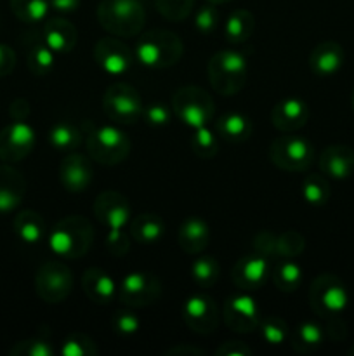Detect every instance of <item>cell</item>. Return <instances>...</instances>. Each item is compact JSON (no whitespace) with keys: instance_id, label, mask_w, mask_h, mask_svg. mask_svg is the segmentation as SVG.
Masks as SVG:
<instances>
[{"instance_id":"obj_1","label":"cell","mask_w":354,"mask_h":356,"mask_svg":"<svg viewBox=\"0 0 354 356\" xmlns=\"http://www.w3.org/2000/svg\"><path fill=\"white\" fill-rule=\"evenodd\" d=\"M94 216L108 229L106 247L111 256H125L130 247L127 233L124 232L130 221V204L127 197L115 190L103 191L94 202Z\"/></svg>"},{"instance_id":"obj_2","label":"cell","mask_w":354,"mask_h":356,"mask_svg":"<svg viewBox=\"0 0 354 356\" xmlns=\"http://www.w3.org/2000/svg\"><path fill=\"white\" fill-rule=\"evenodd\" d=\"M184 45L179 35L169 30H149L135 42V61L144 68L162 70L177 65Z\"/></svg>"},{"instance_id":"obj_3","label":"cell","mask_w":354,"mask_h":356,"mask_svg":"<svg viewBox=\"0 0 354 356\" xmlns=\"http://www.w3.org/2000/svg\"><path fill=\"white\" fill-rule=\"evenodd\" d=\"M92 242V225L83 216L59 219L49 235V247L61 259H80L89 252Z\"/></svg>"},{"instance_id":"obj_4","label":"cell","mask_w":354,"mask_h":356,"mask_svg":"<svg viewBox=\"0 0 354 356\" xmlns=\"http://www.w3.org/2000/svg\"><path fill=\"white\" fill-rule=\"evenodd\" d=\"M207 72L215 92L221 96H235L245 87L248 79V59L239 51L222 49L212 56Z\"/></svg>"},{"instance_id":"obj_5","label":"cell","mask_w":354,"mask_h":356,"mask_svg":"<svg viewBox=\"0 0 354 356\" xmlns=\"http://www.w3.org/2000/svg\"><path fill=\"white\" fill-rule=\"evenodd\" d=\"M97 21L113 37H137L146 23V10L139 0H103Z\"/></svg>"},{"instance_id":"obj_6","label":"cell","mask_w":354,"mask_h":356,"mask_svg":"<svg viewBox=\"0 0 354 356\" xmlns=\"http://www.w3.org/2000/svg\"><path fill=\"white\" fill-rule=\"evenodd\" d=\"M87 153L101 165H118L130 153V139L118 125L106 124L90 127L85 132Z\"/></svg>"},{"instance_id":"obj_7","label":"cell","mask_w":354,"mask_h":356,"mask_svg":"<svg viewBox=\"0 0 354 356\" xmlns=\"http://www.w3.org/2000/svg\"><path fill=\"white\" fill-rule=\"evenodd\" d=\"M269 160L274 167L287 172L307 170L314 162V146L309 139L294 132H283L269 145Z\"/></svg>"},{"instance_id":"obj_8","label":"cell","mask_w":354,"mask_h":356,"mask_svg":"<svg viewBox=\"0 0 354 356\" xmlns=\"http://www.w3.org/2000/svg\"><path fill=\"white\" fill-rule=\"evenodd\" d=\"M309 306L321 318L340 316L349 306L346 284L332 273H321L309 287Z\"/></svg>"},{"instance_id":"obj_9","label":"cell","mask_w":354,"mask_h":356,"mask_svg":"<svg viewBox=\"0 0 354 356\" xmlns=\"http://www.w3.org/2000/svg\"><path fill=\"white\" fill-rule=\"evenodd\" d=\"M172 111L184 125L198 129L214 120L215 104L205 89L198 86H184L174 92Z\"/></svg>"},{"instance_id":"obj_10","label":"cell","mask_w":354,"mask_h":356,"mask_svg":"<svg viewBox=\"0 0 354 356\" xmlns=\"http://www.w3.org/2000/svg\"><path fill=\"white\" fill-rule=\"evenodd\" d=\"M103 108L115 124L130 125L142 117L144 104L135 87L125 82H115L104 92Z\"/></svg>"},{"instance_id":"obj_11","label":"cell","mask_w":354,"mask_h":356,"mask_svg":"<svg viewBox=\"0 0 354 356\" xmlns=\"http://www.w3.org/2000/svg\"><path fill=\"white\" fill-rule=\"evenodd\" d=\"M35 291L49 305L62 302L73 291V273L66 263L58 259L42 264L35 275Z\"/></svg>"},{"instance_id":"obj_12","label":"cell","mask_w":354,"mask_h":356,"mask_svg":"<svg viewBox=\"0 0 354 356\" xmlns=\"http://www.w3.org/2000/svg\"><path fill=\"white\" fill-rule=\"evenodd\" d=\"M162 296V284L148 271H130L118 285V298L128 308H148Z\"/></svg>"},{"instance_id":"obj_13","label":"cell","mask_w":354,"mask_h":356,"mask_svg":"<svg viewBox=\"0 0 354 356\" xmlns=\"http://www.w3.org/2000/svg\"><path fill=\"white\" fill-rule=\"evenodd\" d=\"M222 320L226 327L236 334H250L259 327L262 315L260 306L248 294H236L226 299L222 306Z\"/></svg>"},{"instance_id":"obj_14","label":"cell","mask_w":354,"mask_h":356,"mask_svg":"<svg viewBox=\"0 0 354 356\" xmlns=\"http://www.w3.org/2000/svg\"><path fill=\"white\" fill-rule=\"evenodd\" d=\"M33 127L26 120H14L0 131V160L6 163H16L26 159L35 148Z\"/></svg>"},{"instance_id":"obj_15","label":"cell","mask_w":354,"mask_h":356,"mask_svg":"<svg viewBox=\"0 0 354 356\" xmlns=\"http://www.w3.org/2000/svg\"><path fill=\"white\" fill-rule=\"evenodd\" d=\"M183 320L198 336H210L219 323V308L207 294H193L184 301Z\"/></svg>"},{"instance_id":"obj_16","label":"cell","mask_w":354,"mask_h":356,"mask_svg":"<svg viewBox=\"0 0 354 356\" xmlns=\"http://www.w3.org/2000/svg\"><path fill=\"white\" fill-rule=\"evenodd\" d=\"M94 59L108 75H124L134 65V51L117 37H103L96 42Z\"/></svg>"},{"instance_id":"obj_17","label":"cell","mask_w":354,"mask_h":356,"mask_svg":"<svg viewBox=\"0 0 354 356\" xmlns=\"http://www.w3.org/2000/svg\"><path fill=\"white\" fill-rule=\"evenodd\" d=\"M271 266L273 264L269 263V257L259 252L239 257L231 271L233 284L242 291H257L264 287L271 277Z\"/></svg>"},{"instance_id":"obj_18","label":"cell","mask_w":354,"mask_h":356,"mask_svg":"<svg viewBox=\"0 0 354 356\" xmlns=\"http://www.w3.org/2000/svg\"><path fill=\"white\" fill-rule=\"evenodd\" d=\"M59 179L69 193H82L94 179L92 159L82 153H68L59 165Z\"/></svg>"},{"instance_id":"obj_19","label":"cell","mask_w":354,"mask_h":356,"mask_svg":"<svg viewBox=\"0 0 354 356\" xmlns=\"http://www.w3.org/2000/svg\"><path fill=\"white\" fill-rule=\"evenodd\" d=\"M309 120V106L304 99L290 96L276 103L271 110V124L280 132H297Z\"/></svg>"},{"instance_id":"obj_20","label":"cell","mask_w":354,"mask_h":356,"mask_svg":"<svg viewBox=\"0 0 354 356\" xmlns=\"http://www.w3.org/2000/svg\"><path fill=\"white\" fill-rule=\"evenodd\" d=\"M346 61L344 47L335 40H325L316 45L309 54V68L319 79L335 75Z\"/></svg>"},{"instance_id":"obj_21","label":"cell","mask_w":354,"mask_h":356,"mask_svg":"<svg viewBox=\"0 0 354 356\" xmlns=\"http://www.w3.org/2000/svg\"><path fill=\"white\" fill-rule=\"evenodd\" d=\"M319 169L332 179H349L354 174V149L347 145L326 146L319 155Z\"/></svg>"},{"instance_id":"obj_22","label":"cell","mask_w":354,"mask_h":356,"mask_svg":"<svg viewBox=\"0 0 354 356\" xmlns=\"http://www.w3.org/2000/svg\"><path fill=\"white\" fill-rule=\"evenodd\" d=\"M26 195V181L10 163L0 165V212H10L17 209Z\"/></svg>"},{"instance_id":"obj_23","label":"cell","mask_w":354,"mask_h":356,"mask_svg":"<svg viewBox=\"0 0 354 356\" xmlns=\"http://www.w3.org/2000/svg\"><path fill=\"white\" fill-rule=\"evenodd\" d=\"M45 44L56 52V54H68L75 49L78 33L73 23H69L66 17H51L44 24V35H42Z\"/></svg>"},{"instance_id":"obj_24","label":"cell","mask_w":354,"mask_h":356,"mask_svg":"<svg viewBox=\"0 0 354 356\" xmlns=\"http://www.w3.org/2000/svg\"><path fill=\"white\" fill-rule=\"evenodd\" d=\"M210 242V228L205 219L198 216L184 219L177 232V243L186 254H200Z\"/></svg>"},{"instance_id":"obj_25","label":"cell","mask_w":354,"mask_h":356,"mask_svg":"<svg viewBox=\"0 0 354 356\" xmlns=\"http://www.w3.org/2000/svg\"><path fill=\"white\" fill-rule=\"evenodd\" d=\"M82 289L87 298L96 305H108L117 294V284L101 268H89L82 275Z\"/></svg>"},{"instance_id":"obj_26","label":"cell","mask_w":354,"mask_h":356,"mask_svg":"<svg viewBox=\"0 0 354 356\" xmlns=\"http://www.w3.org/2000/svg\"><path fill=\"white\" fill-rule=\"evenodd\" d=\"M219 138L228 143H243L252 136V120L242 111H228L215 120Z\"/></svg>"},{"instance_id":"obj_27","label":"cell","mask_w":354,"mask_h":356,"mask_svg":"<svg viewBox=\"0 0 354 356\" xmlns=\"http://www.w3.org/2000/svg\"><path fill=\"white\" fill-rule=\"evenodd\" d=\"M325 341V330L316 322H302L290 332L288 343L295 353L307 355L318 350Z\"/></svg>"},{"instance_id":"obj_28","label":"cell","mask_w":354,"mask_h":356,"mask_svg":"<svg viewBox=\"0 0 354 356\" xmlns=\"http://www.w3.org/2000/svg\"><path fill=\"white\" fill-rule=\"evenodd\" d=\"M130 235L141 245H153L165 233V222L156 214H139L128 221Z\"/></svg>"},{"instance_id":"obj_29","label":"cell","mask_w":354,"mask_h":356,"mask_svg":"<svg viewBox=\"0 0 354 356\" xmlns=\"http://www.w3.org/2000/svg\"><path fill=\"white\" fill-rule=\"evenodd\" d=\"M271 277H273L274 287L281 292H295L302 284L304 271L295 259L280 257L271 266Z\"/></svg>"},{"instance_id":"obj_30","label":"cell","mask_w":354,"mask_h":356,"mask_svg":"<svg viewBox=\"0 0 354 356\" xmlns=\"http://www.w3.org/2000/svg\"><path fill=\"white\" fill-rule=\"evenodd\" d=\"M82 127L69 120H61L56 122L54 125L49 131V143H51L52 148H56L58 152H75L76 148H80L83 141Z\"/></svg>"},{"instance_id":"obj_31","label":"cell","mask_w":354,"mask_h":356,"mask_svg":"<svg viewBox=\"0 0 354 356\" xmlns=\"http://www.w3.org/2000/svg\"><path fill=\"white\" fill-rule=\"evenodd\" d=\"M14 232L17 238L26 245H37L45 235V222L35 211H23L14 218Z\"/></svg>"},{"instance_id":"obj_32","label":"cell","mask_w":354,"mask_h":356,"mask_svg":"<svg viewBox=\"0 0 354 356\" xmlns=\"http://www.w3.org/2000/svg\"><path fill=\"white\" fill-rule=\"evenodd\" d=\"M255 30V17L250 10L236 9L229 14L224 24V37L229 44L238 45L248 40Z\"/></svg>"},{"instance_id":"obj_33","label":"cell","mask_w":354,"mask_h":356,"mask_svg":"<svg viewBox=\"0 0 354 356\" xmlns=\"http://www.w3.org/2000/svg\"><path fill=\"white\" fill-rule=\"evenodd\" d=\"M56 61V52L44 42V38H38L26 49V65L28 70L35 76H44L52 72Z\"/></svg>"},{"instance_id":"obj_34","label":"cell","mask_w":354,"mask_h":356,"mask_svg":"<svg viewBox=\"0 0 354 356\" xmlns=\"http://www.w3.org/2000/svg\"><path fill=\"white\" fill-rule=\"evenodd\" d=\"M330 197H332V191H330V184L325 174L323 176L321 174L305 176L304 183H302V198L305 200V204L312 205V207H323L328 204Z\"/></svg>"},{"instance_id":"obj_35","label":"cell","mask_w":354,"mask_h":356,"mask_svg":"<svg viewBox=\"0 0 354 356\" xmlns=\"http://www.w3.org/2000/svg\"><path fill=\"white\" fill-rule=\"evenodd\" d=\"M14 16L26 24L40 23L45 19L51 0H9Z\"/></svg>"},{"instance_id":"obj_36","label":"cell","mask_w":354,"mask_h":356,"mask_svg":"<svg viewBox=\"0 0 354 356\" xmlns=\"http://www.w3.org/2000/svg\"><path fill=\"white\" fill-rule=\"evenodd\" d=\"M221 266L214 256H200L191 263V278L201 289H208L219 280Z\"/></svg>"},{"instance_id":"obj_37","label":"cell","mask_w":354,"mask_h":356,"mask_svg":"<svg viewBox=\"0 0 354 356\" xmlns=\"http://www.w3.org/2000/svg\"><path fill=\"white\" fill-rule=\"evenodd\" d=\"M189 145H191V152H193L198 159H203V160L214 159L219 152L217 134H214L207 125L193 129V134H191L189 138Z\"/></svg>"},{"instance_id":"obj_38","label":"cell","mask_w":354,"mask_h":356,"mask_svg":"<svg viewBox=\"0 0 354 356\" xmlns=\"http://www.w3.org/2000/svg\"><path fill=\"white\" fill-rule=\"evenodd\" d=\"M257 329H259L260 337L269 346H281L290 337V329H288L287 322L281 320L280 316H264Z\"/></svg>"},{"instance_id":"obj_39","label":"cell","mask_w":354,"mask_h":356,"mask_svg":"<svg viewBox=\"0 0 354 356\" xmlns=\"http://www.w3.org/2000/svg\"><path fill=\"white\" fill-rule=\"evenodd\" d=\"M99 353L96 346V341L82 332H73L65 337L61 344L62 356H94Z\"/></svg>"},{"instance_id":"obj_40","label":"cell","mask_w":354,"mask_h":356,"mask_svg":"<svg viewBox=\"0 0 354 356\" xmlns=\"http://www.w3.org/2000/svg\"><path fill=\"white\" fill-rule=\"evenodd\" d=\"M305 249V240L295 229H288L278 235V257H288L295 259L301 256Z\"/></svg>"},{"instance_id":"obj_41","label":"cell","mask_w":354,"mask_h":356,"mask_svg":"<svg viewBox=\"0 0 354 356\" xmlns=\"http://www.w3.org/2000/svg\"><path fill=\"white\" fill-rule=\"evenodd\" d=\"M141 327L137 315L130 309H118L111 316V330L120 337L134 336Z\"/></svg>"},{"instance_id":"obj_42","label":"cell","mask_w":354,"mask_h":356,"mask_svg":"<svg viewBox=\"0 0 354 356\" xmlns=\"http://www.w3.org/2000/svg\"><path fill=\"white\" fill-rule=\"evenodd\" d=\"M10 356H52L54 348L49 341L42 337H33V339L19 341L10 348Z\"/></svg>"},{"instance_id":"obj_43","label":"cell","mask_w":354,"mask_h":356,"mask_svg":"<svg viewBox=\"0 0 354 356\" xmlns=\"http://www.w3.org/2000/svg\"><path fill=\"white\" fill-rule=\"evenodd\" d=\"M194 0H155L158 13L169 21H183L189 16Z\"/></svg>"},{"instance_id":"obj_44","label":"cell","mask_w":354,"mask_h":356,"mask_svg":"<svg viewBox=\"0 0 354 356\" xmlns=\"http://www.w3.org/2000/svg\"><path fill=\"white\" fill-rule=\"evenodd\" d=\"M219 19H221V14H219L217 6L208 2L207 6L200 7L198 13L194 14V26L201 35H210L212 31L217 30Z\"/></svg>"},{"instance_id":"obj_45","label":"cell","mask_w":354,"mask_h":356,"mask_svg":"<svg viewBox=\"0 0 354 356\" xmlns=\"http://www.w3.org/2000/svg\"><path fill=\"white\" fill-rule=\"evenodd\" d=\"M142 118L153 127H163L172 118V110L163 103H151L142 108Z\"/></svg>"},{"instance_id":"obj_46","label":"cell","mask_w":354,"mask_h":356,"mask_svg":"<svg viewBox=\"0 0 354 356\" xmlns=\"http://www.w3.org/2000/svg\"><path fill=\"white\" fill-rule=\"evenodd\" d=\"M253 252H259L262 256L269 257H278V235H274L269 229H264V232H259L255 236H253Z\"/></svg>"},{"instance_id":"obj_47","label":"cell","mask_w":354,"mask_h":356,"mask_svg":"<svg viewBox=\"0 0 354 356\" xmlns=\"http://www.w3.org/2000/svg\"><path fill=\"white\" fill-rule=\"evenodd\" d=\"M217 356H250L253 355L252 348L243 341H226L221 348L215 350Z\"/></svg>"},{"instance_id":"obj_48","label":"cell","mask_w":354,"mask_h":356,"mask_svg":"<svg viewBox=\"0 0 354 356\" xmlns=\"http://www.w3.org/2000/svg\"><path fill=\"white\" fill-rule=\"evenodd\" d=\"M16 68V52L12 47L0 44V79L10 75Z\"/></svg>"},{"instance_id":"obj_49","label":"cell","mask_w":354,"mask_h":356,"mask_svg":"<svg viewBox=\"0 0 354 356\" xmlns=\"http://www.w3.org/2000/svg\"><path fill=\"white\" fill-rule=\"evenodd\" d=\"M326 320H328V325H326V334H328L333 341H342L347 334L346 323L340 320V316H332V318H326Z\"/></svg>"},{"instance_id":"obj_50","label":"cell","mask_w":354,"mask_h":356,"mask_svg":"<svg viewBox=\"0 0 354 356\" xmlns=\"http://www.w3.org/2000/svg\"><path fill=\"white\" fill-rule=\"evenodd\" d=\"M9 113L14 120H26L28 115H30V103L26 99H23V97H17L10 104Z\"/></svg>"},{"instance_id":"obj_51","label":"cell","mask_w":354,"mask_h":356,"mask_svg":"<svg viewBox=\"0 0 354 356\" xmlns=\"http://www.w3.org/2000/svg\"><path fill=\"white\" fill-rule=\"evenodd\" d=\"M82 0H51V7L58 13H75Z\"/></svg>"},{"instance_id":"obj_52","label":"cell","mask_w":354,"mask_h":356,"mask_svg":"<svg viewBox=\"0 0 354 356\" xmlns=\"http://www.w3.org/2000/svg\"><path fill=\"white\" fill-rule=\"evenodd\" d=\"M167 355H177V356H203L205 351L200 348L194 346H186V344H180V346H174L170 350L165 351Z\"/></svg>"},{"instance_id":"obj_53","label":"cell","mask_w":354,"mask_h":356,"mask_svg":"<svg viewBox=\"0 0 354 356\" xmlns=\"http://www.w3.org/2000/svg\"><path fill=\"white\" fill-rule=\"evenodd\" d=\"M207 2H210V3H215V6H221V3H226V2H229V0H207Z\"/></svg>"},{"instance_id":"obj_54","label":"cell","mask_w":354,"mask_h":356,"mask_svg":"<svg viewBox=\"0 0 354 356\" xmlns=\"http://www.w3.org/2000/svg\"><path fill=\"white\" fill-rule=\"evenodd\" d=\"M347 355H349V356H354V344H353V346L349 348V350H347Z\"/></svg>"},{"instance_id":"obj_55","label":"cell","mask_w":354,"mask_h":356,"mask_svg":"<svg viewBox=\"0 0 354 356\" xmlns=\"http://www.w3.org/2000/svg\"><path fill=\"white\" fill-rule=\"evenodd\" d=\"M353 108H354V92H353Z\"/></svg>"}]
</instances>
